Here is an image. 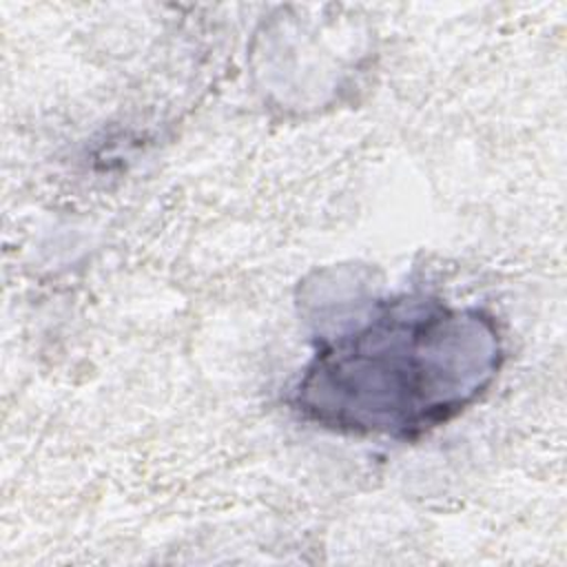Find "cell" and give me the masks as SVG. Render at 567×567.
<instances>
[{
	"instance_id": "obj_1",
	"label": "cell",
	"mask_w": 567,
	"mask_h": 567,
	"mask_svg": "<svg viewBox=\"0 0 567 567\" xmlns=\"http://www.w3.org/2000/svg\"><path fill=\"white\" fill-rule=\"evenodd\" d=\"M503 361L487 310L425 292L390 295L319 332L290 405L328 432L412 441L474 405Z\"/></svg>"
}]
</instances>
